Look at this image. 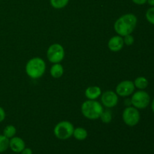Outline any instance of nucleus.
<instances>
[{"label": "nucleus", "instance_id": "nucleus-19", "mask_svg": "<svg viewBox=\"0 0 154 154\" xmlns=\"http://www.w3.org/2000/svg\"><path fill=\"white\" fill-rule=\"evenodd\" d=\"M99 118H101V120L104 123H109L112 120V114H111V111L108 110L103 111Z\"/></svg>", "mask_w": 154, "mask_h": 154}, {"label": "nucleus", "instance_id": "nucleus-5", "mask_svg": "<svg viewBox=\"0 0 154 154\" xmlns=\"http://www.w3.org/2000/svg\"><path fill=\"white\" fill-rule=\"evenodd\" d=\"M132 106L137 109H144L150 102V97L144 90H138L132 96L130 99Z\"/></svg>", "mask_w": 154, "mask_h": 154}, {"label": "nucleus", "instance_id": "nucleus-14", "mask_svg": "<svg viewBox=\"0 0 154 154\" xmlns=\"http://www.w3.org/2000/svg\"><path fill=\"white\" fill-rule=\"evenodd\" d=\"M73 136L78 141H84L88 136V132L84 128L78 127L74 129Z\"/></svg>", "mask_w": 154, "mask_h": 154}, {"label": "nucleus", "instance_id": "nucleus-8", "mask_svg": "<svg viewBox=\"0 0 154 154\" xmlns=\"http://www.w3.org/2000/svg\"><path fill=\"white\" fill-rule=\"evenodd\" d=\"M135 89V87L134 85V82L126 80V81H121L117 84L116 87V93L121 97H127L134 93Z\"/></svg>", "mask_w": 154, "mask_h": 154}, {"label": "nucleus", "instance_id": "nucleus-9", "mask_svg": "<svg viewBox=\"0 0 154 154\" xmlns=\"http://www.w3.org/2000/svg\"><path fill=\"white\" fill-rule=\"evenodd\" d=\"M101 100H102V105L106 108H114L118 103V95L115 92L108 90L102 93Z\"/></svg>", "mask_w": 154, "mask_h": 154}, {"label": "nucleus", "instance_id": "nucleus-2", "mask_svg": "<svg viewBox=\"0 0 154 154\" xmlns=\"http://www.w3.org/2000/svg\"><path fill=\"white\" fill-rule=\"evenodd\" d=\"M46 70L45 62L40 57H34L29 60L26 66L27 75L32 79H38L45 74Z\"/></svg>", "mask_w": 154, "mask_h": 154}, {"label": "nucleus", "instance_id": "nucleus-21", "mask_svg": "<svg viewBox=\"0 0 154 154\" xmlns=\"http://www.w3.org/2000/svg\"><path fill=\"white\" fill-rule=\"evenodd\" d=\"M134 37L132 35H127L124 36L123 38V42H124V45H127V46H131L133 45L134 43Z\"/></svg>", "mask_w": 154, "mask_h": 154}, {"label": "nucleus", "instance_id": "nucleus-16", "mask_svg": "<svg viewBox=\"0 0 154 154\" xmlns=\"http://www.w3.org/2000/svg\"><path fill=\"white\" fill-rule=\"evenodd\" d=\"M17 133V129L15 128L14 126L13 125H8V126H6L5 128L3 130V135L5 137H7L8 138H11L15 136Z\"/></svg>", "mask_w": 154, "mask_h": 154}, {"label": "nucleus", "instance_id": "nucleus-18", "mask_svg": "<svg viewBox=\"0 0 154 154\" xmlns=\"http://www.w3.org/2000/svg\"><path fill=\"white\" fill-rule=\"evenodd\" d=\"M9 147V138L4 135H0V153L6 151Z\"/></svg>", "mask_w": 154, "mask_h": 154}, {"label": "nucleus", "instance_id": "nucleus-10", "mask_svg": "<svg viewBox=\"0 0 154 154\" xmlns=\"http://www.w3.org/2000/svg\"><path fill=\"white\" fill-rule=\"evenodd\" d=\"M108 46L110 51H112V52H118V51H121L124 46L123 37L120 35L113 36L108 41Z\"/></svg>", "mask_w": 154, "mask_h": 154}, {"label": "nucleus", "instance_id": "nucleus-7", "mask_svg": "<svg viewBox=\"0 0 154 154\" xmlns=\"http://www.w3.org/2000/svg\"><path fill=\"white\" fill-rule=\"evenodd\" d=\"M47 57L52 63H60L65 57V50L60 44H54L48 48Z\"/></svg>", "mask_w": 154, "mask_h": 154}, {"label": "nucleus", "instance_id": "nucleus-25", "mask_svg": "<svg viewBox=\"0 0 154 154\" xmlns=\"http://www.w3.org/2000/svg\"><path fill=\"white\" fill-rule=\"evenodd\" d=\"M147 2L148 3L151 7H154V0H147Z\"/></svg>", "mask_w": 154, "mask_h": 154}, {"label": "nucleus", "instance_id": "nucleus-22", "mask_svg": "<svg viewBox=\"0 0 154 154\" xmlns=\"http://www.w3.org/2000/svg\"><path fill=\"white\" fill-rule=\"evenodd\" d=\"M5 111L2 107H0V123L5 119Z\"/></svg>", "mask_w": 154, "mask_h": 154}, {"label": "nucleus", "instance_id": "nucleus-12", "mask_svg": "<svg viewBox=\"0 0 154 154\" xmlns=\"http://www.w3.org/2000/svg\"><path fill=\"white\" fill-rule=\"evenodd\" d=\"M102 95L101 88L98 86H91L86 89L85 96L90 100H96Z\"/></svg>", "mask_w": 154, "mask_h": 154}, {"label": "nucleus", "instance_id": "nucleus-11", "mask_svg": "<svg viewBox=\"0 0 154 154\" xmlns=\"http://www.w3.org/2000/svg\"><path fill=\"white\" fill-rule=\"evenodd\" d=\"M25 142L20 137H13L9 139V147L14 153H20L25 148Z\"/></svg>", "mask_w": 154, "mask_h": 154}, {"label": "nucleus", "instance_id": "nucleus-20", "mask_svg": "<svg viewBox=\"0 0 154 154\" xmlns=\"http://www.w3.org/2000/svg\"><path fill=\"white\" fill-rule=\"evenodd\" d=\"M146 19L150 23L154 25V7H151L146 12Z\"/></svg>", "mask_w": 154, "mask_h": 154}, {"label": "nucleus", "instance_id": "nucleus-17", "mask_svg": "<svg viewBox=\"0 0 154 154\" xmlns=\"http://www.w3.org/2000/svg\"><path fill=\"white\" fill-rule=\"evenodd\" d=\"M69 0H50L51 6L56 9H61L66 7Z\"/></svg>", "mask_w": 154, "mask_h": 154}, {"label": "nucleus", "instance_id": "nucleus-6", "mask_svg": "<svg viewBox=\"0 0 154 154\" xmlns=\"http://www.w3.org/2000/svg\"><path fill=\"white\" fill-rule=\"evenodd\" d=\"M123 120L127 126L133 127L136 126L140 121V113L138 109L135 107L128 106L123 112Z\"/></svg>", "mask_w": 154, "mask_h": 154}, {"label": "nucleus", "instance_id": "nucleus-24", "mask_svg": "<svg viewBox=\"0 0 154 154\" xmlns=\"http://www.w3.org/2000/svg\"><path fill=\"white\" fill-rule=\"evenodd\" d=\"M21 154H32V150L30 148H24L22 151L20 152Z\"/></svg>", "mask_w": 154, "mask_h": 154}, {"label": "nucleus", "instance_id": "nucleus-26", "mask_svg": "<svg viewBox=\"0 0 154 154\" xmlns=\"http://www.w3.org/2000/svg\"><path fill=\"white\" fill-rule=\"evenodd\" d=\"M151 109H152V111L154 113V99H153V101H152V103H151Z\"/></svg>", "mask_w": 154, "mask_h": 154}, {"label": "nucleus", "instance_id": "nucleus-13", "mask_svg": "<svg viewBox=\"0 0 154 154\" xmlns=\"http://www.w3.org/2000/svg\"><path fill=\"white\" fill-rule=\"evenodd\" d=\"M51 75L54 78H60L63 76V73H64V69L63 66L60 63H54L51 68V71H50Z\"/></svg>", "mask_w": 154, "mask_h": 154}, {"label": "nucleus", "instance_id": "nucleus-23", "mask_svg": "<svg viewBox=\"0 0 154 154\" xmlns=\"http://www.w3.org/2000/svg\"><path fill=\"white\" fill-rule=\"evenodd\" d=\"M135 4L138 5H144L146 2H147V0H132Z\"/></svg>", "mask_w": 154, "mask_h": 154}, {"label": "nucleus", "instance_id": "nucleus-4", "mask_svg": "<svg viewBox=\"0 0 154 154\" xmlns=\"http://www.w3.org/2000/svg\"><path fill=\"white\" fill-rule=\"evenodd\" d=\"M74 126L69 121H61L57 123L54 129L55 136L60 140H67L73 135Z\"/></svg>", "mask_w": 154, "mask_h": 154}, {"label": "nucleus", "instance_id": "nucleus-15", "mask_svg": "<svg viewBox=\"0 0 154 154\" xmlns=\"http://www.w3.org/2000/svg\"><path fill=\"white\" fill-rule=\"evenodd\" d=\"M148 81L144 77H138L134 81V85L137 89L140 90H144L148 86Z\"/></svg>", "mask_w": 154, "mask_h": 154}, {"label": "nucleus", "instance_id": "nucleus-3", "mask_svg": "<svg viewBox=\"0 0 154 154\" xmlns=\"http://www.w3.org/2000/svg\"><path fill=\"white\" fill-rule=\"evenodd\" d=\"M103 107L97 101L90 100L85 101L81 105V113L86 118L89 120H97L100 117Z\"/></svg>", "mask_w": 154, "mask_h": 154}, {"label": "nucleus", "instance_id": "nucleus-1", "mask_svg": "<svg viewBox=\"0 0 154 154\" xmlns=\"http://www.w3.org/2000/svg\"><path fill=\"white\" fill-rule=\"evenodd\" d=\"M138 19L133 14H126L116 20L114 30L118 35L124 37L133 32L137 26Z\"/></svg>", "mask_w": 154, "mask_h": 154}]
</instances>
